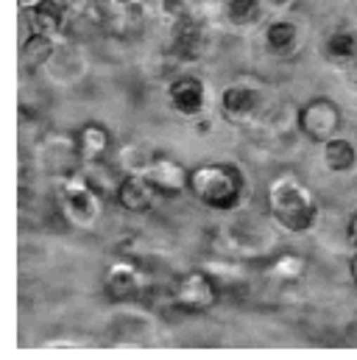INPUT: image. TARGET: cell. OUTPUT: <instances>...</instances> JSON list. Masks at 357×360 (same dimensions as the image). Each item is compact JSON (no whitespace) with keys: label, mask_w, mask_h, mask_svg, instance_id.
I'll use <instances>...</instances> for the list:
<instances>
[{"label":"cell","mask_w":357,"mask_h":360,"mask_svg":"<svg viewBox=\"0 0 357 360\" xmlns=\"http://www.w3.org/2000/svg\"><path fill=\"white\" fill-rule=\"evenodd\" d=\"M39 3H45V0H17V6H20V11H34Z\"/></svg>","instance_id":"cell-27"},{"label":"cell","mask_w":357,"mask_h":360,"mask_svg":"<svg viewBox=\"0 0 357 360\" xmlns=\"http://www.w3.org/2000/svg\"><path fill=\"white\" fill-rule=\"evenodd\" d=\"M221 296H223V290L218 288L212 274L204 269L181 271L171 285V304L178 313H187V316L209 313L212 307H218Z\"/></svg>","instance_id":"cell-4"},{"label":"cell","mask_w":357,"mask_h":360,"mask_svg":"<svg viewBox=\"0 0 357 360\" xmlns=\"http://www.w3.org/2000/svg\"><path fill=\"white\" fill-rule=\"evenodd\" d=\"M112 3H120V6H129V3H137V0H112Z\"/></svg>","instance_id":"cell-30"},{"label":"cell","mask_w":357,"mask_h":360,"mask_svg":"<svg viewBox=\"0 0 357 360\" xmlns=\"http://www.w3.org/2000/svg\"><path fill=\"white\" fill-rule=\"evenodd\" d=\"M151 160H154V154H148L143 146H134V143L120 146L117 154H115V162H117V168L123 171V176H131V174H134V176H145Z\"/></svg>","instance_id":"cell-22"},{"label":"cell","mask_w":357,"mask_h":360,"mask_svg":"<svg viewBox=\"0 0 357 360\" xmlns=\"http://www.w3.org/2000/svg\"><path fill=\"white\" fill-rule=\"evenodd\" d=\"M307 257L299 252H282L276 257H271L266 263V276L279 282V285H293L307 274Z\"/></svg>","instance_id":"cell-14"},{"label":"cell","mask_w":357,"mask_h":360,"mask_svg":"<svg viewBox=\"0 0 357 360\" xmlns=\"http://www.w3.org/2000/svg\"><path fill=\"white\" fill-rule=\"evenodd\" d=\"M53 51H56L53 37H45V34L31 31V34H28V39L22 42V51H20L22 68H25L28 73H34V70L45 68V65L53 59Z\"/></svg>","instance_id":"cell-18"},{"label":"cell","mask_w":357,"mask_h":360,"mask_svg":"<svg viewBox=\"0 0 357 360\" xmlns=\"http://www.w3.org/2000/svg\"><path fill=\"white\" fill-rule=\"evenodd\" d=\"M190 193L209 210L232 212L246 198V176L235 162H201L190 168Z\"/></svg>","instance_id":"cell-2"},{"label":"cell","mask_w":357,"mask_h":360,"mask_svg":"<svg viewBox=\"0 0 357 360\" xmlns=\"http://www.w3.org/2000/svg\"><path fill=\"white\" fill-rule=\"evenodd\" d=\"M299 42V28L290 20H273L266 28V48L273 56H290Z\"/></svg>","instance_id":"cell-20"},{"label":"cell","mask_w":357,"mask_h":360,"mask_svg":"<svg viewBox=\"0 0 357 360\" xmlns=\"http://www.w3.org/2000/svg\"><path fill=\"white\" fill-rule=\"evenodd\" d=\"M168 103L184 117L201 115L207 106V84L198 76H176L168 84Z\"/></svg>","instance_id":"cell-11"},{"label":"cell","mask_w":357,"mask_h":360,"mask_svg":"<svg viewBox=\"0 0 357 360\" xmlns=\"http://www.w3.org/2000/svg\"><path fill=\"white\" fill-rule=\"evenodd\" d=\"M65 14L67 11H62L56 3H51V0H45V3H39L34 11H28V17H31V31H37V34H45V37H56V34H62V28H65Z\"/></svg>","instance_id":"cell-21"},{"label":"cell","mask_w":357,"mask_h":360,"mask_svg":"<svg viewBox=\"0 0 357 360\" xmlns=\"http://www.w3.org/2000/svg\"><path fill=\"white\" fill-rule=\"evenodd\" d=\"M145 179L154 184V190L162 198H176L181 193H190V168H184L174 157H154Z\"/></svg>","instance_id":"cell-9"},{"label":"cell","mask_w":357,"mask_h":360,"mask_svg":"<svg viewBox=\"0 0 357 360\" xmlns=\"http://www.w3.org/2000/svg\"><path fill=\"white\" fill-rule=\"evenodd\" d=\"M346 238H349V243L357 249V212L349 218V224H346Z\"/></svg>","instance_id":"cell-26"},{"label":"cell","mask_w":357,"mask_h":360,"mask_svg":"<svg viewBox=\"0 0 357 360\" xmlns=\"http://www.w3.org/2000/svg\"><path fill=\"white\" fill-rule=\"evenodd\" d=\"M321 160H324L327 171H332V174H349V171L357 165L355 143L346 140V137H338V134H335L332 140L324 143V148H321Z\"/></svg>","instance_id":"cell-17"},{"label":"cell","mask_w":357,"mask_h":360,"mask_svg":"<svg viewBox=\"0 0 357 360\" xmlns=\"http://www.w3.org/2000/svg\"><path fill=\"white\" fill-rule=\"evenodd\" d=\"M271 3H273V6H287L290 0H271Z\"/></svg>","instance_id":"cell-31"},{"label":"cell","mask_w":357,"mask_h":360,"mask_svg":"<svg viewBox=\"0 0 357 360\" xmlns=\"http://www.w3.org/2000/svg\"><path fill=\"white\" fill-rule=\"evenodd\" d=\"M346 70H349V82H352V84L357 87V62L352 65V68H346Z\"/></svg>","instance_id":"cell-29"},{"label":"cell","mask_w":357,"mask_h":360,"mask_svg":"<svg viewBox=\"0 0 357 360\" xmlns=\"http://www.w3.org/2000/svg\"><path fill=\"white\" fill-rule=\"evenodd\" d=\"M39 165L51 179H65L82 171V160H79V148H76V134H62V131H51L39 140Z\"/></svg>","instance_id":"cell-7"},{"label":"cell","mask_w":357,"mask_h":360,"mask_svg":"<svg viewBox=\"0 0 357 360\" xmlns=\"http://www.w3.org/2000/svg\"><path fill=\"white\" fill-rule=\"evenodd\" d=\"M257 106H260L257 92L246 84H232L221 95V115L232 126H249L257 117Z\"/></svg>","instance_id":"cell-12"},{"label":"cell","mask_w":357,"mask_h":360,"mask_svg":"<svg viewBox=\"0 0 357 360\" xmlns=\"http://www.w3.org/2000/svg\"><path fill=\"white\" fill-rule=\"evenodd\" d=\"M76 148H79L82 165L109 160V154H112V131H109L103 123L89 120V123H84V126L76 131Z\"/></svg>","instance_id":"cell-13"},{"label":"cell","mask_w":357,"mask_h":360,"mask_svg":"<svg viewBox=\"0 0 357 360\" xmlns=\"http://www.w3.org/2000/svg\"><path fill=\"white\" fill-rule=\"evenodd\" d=\"M201 269L212 274V279L218 282V288H221L223 293H243V290H249V279H246V271L240 269L238 263H232V260L221 257V255H218L215 260L204 263Z\"/></svg>","instance_id":"cell-15"},{"label":"cell","mask_w":357,"mask_h":360,"mask_svg":"<svg viewBox=\"0 0 357 360\" xmlns=\"http://www.w3.org/2000/svg\"><path fill=\"white\" fill-rule=\"evenodd\" d=\"M221 6L232 25H252L260 17V0H221Z\"/></svg>","instance_id":"cell-23"},{"label":"cell","mask_w":357,"mask_h":360,"mask_svg":"<svg viewBox=\"0 0 357 360\" xmlns=\"http://www.w3.org/2000/svg\"><path fill=\"white\" fill-rule=\"evenodd\" d=\"M157 198H162V195L154 190V184L145 179V176H134V174L131 176H123L117 193H115L117 207L126 210V212H131V215L151 212L154 204H157Z\"/></svg>","instance_id":"cell-10"},{"label":"cell","mask_w":357,"mask_h":360,"mask_svg":"<svg viewBox=\"0 0 357 360\" xmlns=\"http://www.w3.org/2000/svg\"><path fill=\"white\" fill-rule=\"evenodd\" d=\"M341 123H344V112H341L338 101H332L327 95L310 98L307 103H301L296 109V129L310 143L324 146L327 140H332L341 131Z\"/></svg>","instance_id":"cell-5"},{"label":"cell","mask_w":357,"mask_h":360,"mask_svg":"<svg viewBox=\"0 0 357 360\" xmlns=\"http://www.w3.org/2000/svg\"><path fill=\"white\" fill-rule=\"evenodd\" d=\"M207 48V17H184L171 22L168 56L174 62H195Z\"/></svg>","instance_id":"cell-8"},{"label":"cell","mask_w":357,"mask_h":360,"mask_svg":"<svg viewBox=\"0 0 357 360\" xmlns=\"http://www.w3.org/2000/svg\"><path fill=\"white\" fill-rule=\"evenodd\" d=\"M268 215L290 235H304L318 224V198L296 174H279L266 193Z\"/></svg>","instance_id":"cell-1"},{"label":"cell","mask_w":357,"mask_h":360,"mask_svg":"<svg viewBox=\"0 0 357 360\" xmlns=\"http://www.w3.org/2000/svg\"><path fill=\"white\" fill-rule=\"evenodd\" d=\"M56 204H59L62 218L76 229H92L100 218V193L82 176V171L59 179Z\"/></svg>","instance_id":"cell-3"},{"label":"cell","mask_w":357,"mask_h":360,"mask_svg":"<svg viewBox=\"0 0 357 360\" xmlns=\"http://www.w3.org/2000/svg\"><path fill=\"white\" fill-rule=\"evenodd\" d=\"M162 14L168 20L204 17V0H162Z\"/></svg>","instance_id":"cell-24"},{"label":"cell","mask_w":357,"mask_h":360,"mask_svg":"<svg viewBox=\"0 0 357 360\" xmlns=\"http://www.w3.org/2000/svg\"><path fill=\"white\" fill-rule=\"evenodd\" d=\"M82 176L100 193V198H106V195H115V193H117L120 179H123V171L117 168L115 160H100V162H87V165H82Z\"/></svg>","instance_id":"cell-16"},{"label":"cell","mask_w":357,"mask_h":360,"mask_svg":"<svg viewBox=\"0 0 357 360\" xmlns=\"http://www.w3.org/2000/svg\"><path fill=\"white\" fill-rule=\"evenodd\" d=\"M324 56H327L332 65L352 68L357 62V34L349 31V28H341V31L330 34L327 42H324Z\"/></svg>","instance_id":"cell-19"},{"label":"cell","mask_w":357,"mask_h":360,"mask_svg":"<svg viewBox=\"0 0 357 360\" xmlns=\"http://www.w3.org/2000/svg\"><path fill=\"white\" fill-rule=\"evenodd\" d=\"M148 290V269H143L137 260H115L103 271V296L115 304L137 302Z\"/></svg>","instance_id":"cell-6"},{"label":"cell","mask_w":357,"mask_h":360,"mask_svg":"<svg viewBox=\"0 0 357 360\" xmlns=\"http://www.w3.org/2000/svg\"><path fill=\"white\" fill-rule=\"evenodd\" d=\"M349 276H352V282L357 285V249H355V255L349 257Z\"/></svg>","instance_id":"cell-28"},{"label":"cell","mask_w":357,"mask_h":360,"mask_svg":"<svg viewBox=\"0 0 357 360\" xmlns=\"http://www.w3.org/2000/svg\"><path fill=\"white\" fill-rule=\"evenodd\" d=\"M51 3H56L62 11H76V8L84 6V0H51Z\"/></svg>","instance_id":"cell-25"}]
</instances>
